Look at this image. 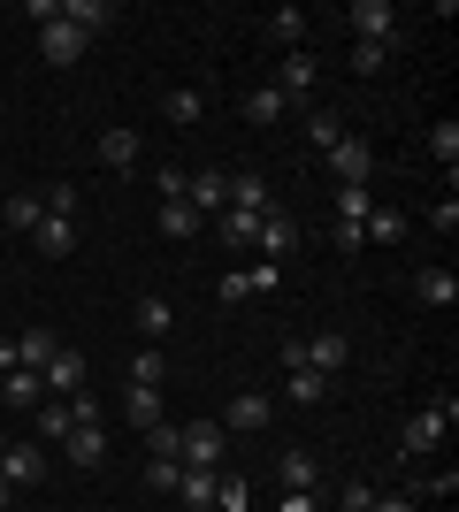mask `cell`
I'll return each instance as SVG.
<instances>
[{
	"mask_svg": "<svg viewBox=\"0 0 459 512\" xmlns=\"http://www.w3.org/2000/svg\"><path fill=\"white\" fill-rule=\"evenodd\" d=\"M161 237H176V245H184V237H199V214L184 207V199H161Z\"/></svg>",
	"mask_w": 459,
	"mask_h": 512,
	"instance_id": "35",
	"label": "cell"
},
{
	"mask_svg": "<svg viewBox=\"0 0 459 512\" xmlns=\"http://www.w3.org/2000/svg\"><path fill=\"white\" fill-rule=\"evenodd\" d=\"M253 291H276V268H230V276L215 283V299H222V306H245Z\"/></svg>",
	"mask_w": 459,
	"mask_h": 512,
	"instance_id": "14",
	"label": "cell"
},
{
	"mask_svg": "<svg viewBox=\"0 0 459 512\" xmlns=\"http://www.w3.org/2000/svg\"><path fill=\"white\" fill-rule=\"evenodd\" d=\"M176 497H184L192 512H207V505L222 497V474H215V467H184V474H176Z\"/></svg>",
	"mask_w": 459,
	"mask_h": 512,
	"instance_id": "16",
	"label": "cell"
},
{
	"mask_svg": "<svg viewBox=\"0 0 459 512\" xmlns=\"http://www.w3.org/2000/svg\"><path fill=\"white\" fill-rule=\"evenodd\" d=\"M62 23H77L85 39H100V31L115 23V0H62Z\"/></svg>",
	"mask_w": 459,
	"mask_h": 512,
	"instance_id": "20",
	"label": "cell"
},
{
	"mask_svg": "<svg viewBox=\"0 0 459 512\" xmlns=\"http://www.w3.org/2000/svg\"><path fill=\"white\" fill-rule=\"evenodd\" d=\"M0 375H16V337H0Z\"/></svg>",
	"mask_w": 459,
	"mask_h": 512,
	"instance_id": "47",
	"label": "cell"
},
{
	"mask_svg": "<svg viewBox=\"0 0 459 512\" xmlns=\"http://www.w3.org/2000/svg\"><path fill=\"white\" fill-rule=\"evenodd\" d=\"M329 169H337V184H375V146L368 138H337V146H329Z\"/></svg>",
	"mask_w": 459,
	"mask_h": 512,
	"instance_id": "6",
	"label": "cell"
},
{
	"mask_svg": "<svg viewBox=\"0 0 459 512\" xmlns=\"http://www.w3.org/2000/svg\"><path fill=\"white\" fill-rule=\"evenodd\" d=\"M0 222H8V230H16V237H31V230H39V222H46V199L16 192V199H8V207H0Z\"/></svg>",
	"mask_w": 459,
	"mask_h": 512,
	"instance_id": "31",
	"label": "cell"
},
{
	"mask_svg": "<svg viewBox=\"0 0 459 512\" xmlns=\"http://www.w3.org/2000/svg\"><path fill=\"white\" fill-rule=\"evenodd\" d=\"M85 31H77V23H62V16H54V23H39V54H46V62H54V69H69V62H77V54H85Z\"/></svg>",
	"mask_w": 459,
	"mask_h": 512,
	"instance_id": "9",
	"label": "cell"
},
{
	"mask_svg": "<svg viewBox=\"0 0 459 512\" xmlns=\"http://www.w3.org/2000/svg\"><path fill=\"white\" fill-rule=\"evenodd\" d=\"M276 421V398L268 390H238L230 406H222V428H268Z\"/></svg>",
	"mask_w": 459,
	"mask_h": 512,
	"instance_id": "12",
	"label": "cell"
},
{
	"mask_svg": "<svg viewBox=\"0 0 459 512\" xmlns=\"http://www.w3.org/2000/svg\"><path fill=\"white\" fill-rule=\"evenodd\" d=\"M299 360L314 367V375H329V383H337V375H345V360H352V337H345V329H314V337H299Z\"/></svg>",
	"mask_w": 459,
	"mask_h": 512,
	"instance_id": "3",
	"label": "cell"
},
{
	"mask_svg": "<svg viewBox=\"0 0 459 512\" xmlns=\"http://www.w3.org/2000/svg\"><path fill=\"white\" fill-rule=\"evenodd\" d=\"M276 482H284V490H322V467H314V451H284V459H276Z\"/></svg>",
	"mask_w": 459,
	"mask_h": 512,
	"instance_id": "21",
	"label": "cell"
},
{
	"mask_svg": "<svg viewBox=\"0 0 459 512\" xmlns=\"http://www.w3.org/2000/svg\"><path fill=\"white\" fill-rule=\"evenodd\" d=\"M176 474H184V459H146V482L161 497H176Z\"/></svg>",
	"mask_w": 459,
	"mask_h": 512,
	"instance_id": "41",
	"label": "cell"
},
{
	"mask_svg": "<svg viewBox=\"0 0 459 512\" xmlns=\"http://www.w3.org/2000/svg\"><path fill=\"white\" fill-rule=\"evenodd\" d=\"M406 237H414V222H406L398 207H375L368 214V245H406Z\"/></svg>",
	"mask_w": 459,
	"mask_h": 512,
	"instance_id": "28",
	"label": "cell"
},
{
	"mask_svg": "<svg viewBox=\"0 0 459 512\" xmlns=\"http://www.w3.org/2000/svg\"><path fill=\"white\" fill-rule=\"evenodd\" d=\"M329 207H337V222H352V230H368V214H375V192H368V184H337V199H329Z\"/></svg>",
	"mask_w": 459,
	"mask_h": 512,
	"instance_id": "23",
	"label": "cell"
},
{
	"mask_svg": "<svg viewBox=\"0 0 459 512\" xmlns=\"http://www.w3.org/2000/svg\"><path fill=\"white\" fill-rule=\"evenodd\" d=\"M184 207H192V214H215V207H230V176H222V169H199V176H184Z\"/></svg>",
	"mask_w": 459,
	"mask_h": 512,
	"instance_id": "11",
	"label": "cell"
},
{
	"mask_svg": "<svg viewBox=\"0 0 459 512\" xmlns=\"http://www.w3.org/2000/svg\"><path fill=\"white\" fill-rule=\"evenodd\" d=\"M337 138H345V123H337V115H329V107H314V115H306V146H337Z\"/></svg>",
	"mask_w": 459,
	"mask_h": 512,
	"instance_id": "37",
	"label": "cell"
},
{
	"mask_svg": "<svg viewBox=\"0 0 459 512\" xmlns=\"http://www.w3.org/2000/svg\"><path fill=\"white\" fill-rule=\"evenodd\" d=\"M161 115H169V123H176V130H192V123H199V115H207V92H192V85H176V92H169V100H161Z\"/></svg>",
	"mask_w": 459,
	"mask_h": 512,
	"instance_id": "30",
	"label": "cell"
},
{
	"mask_svg": "<svg viewBox=\"0 0 459 512\" xmlns=\"http://www.w3.org/2000/svg\"><path fill=\"white\" fill-rule=\"evenodd\" d=\"M345 23H352V39H360V46H398V8H391V0H352Z\"/></svg>",
	"mask_w": 459,
	"mask_h": 512,
	"instance_id": "2",
	"label": "cell"
},
{
	"mask_svg": "<svg viewBox=\"0 0 459 512\" xmlns=\"http://www.w3.org/2000/svg\"><path fill=\"white\" fill-rule=\"evenodd\" d=\"M138 436H146V459H176V436H184V428H176V421H153V428H138Z\"/></svg>",
	"mask_w": 459,
	"mask_h": 512,
	"instance_id": "38",
	"label": "cell"
},
{
	"mask_svg": "<svg viewBox=\"0 0 459 512\" xmlns=\"http://www.w3.org/2000/svg\"><path fill=\"white\" fill-rule=\"evenodd\" d=\"M69 428H77V421H69V406H62V398H46V406H39V444H62Z\"/></svg>",
	"mask_w": 459,
	"mask_h": 512,
	"instance_id": "36",
	"label": "cell"
},
{
	"mask_svg": "<svg viewBox=\"0 0 459 512\" xmlns=\"http://www.w3.org/2000/svg\"><path fill=\"white\" fill-rule=\"evenodd\" d=\"M31 245H39V260H69V253H77V214L46 207V222L31 230Z\"/></svg>",
	"mask_w": 459,
	"mask_h": 512,
	"instance_id": "10",
	"label": "cell"
},
{
	"mask_svg": "<svg viewBox=\"0 0 459 512\" xmlns=\"http://www.w3.org/2000/svg\"><path fill=\"white\" fill-rule=\"evenodd\" d=\"M329 505H337V512H368L375 490H368V482H337V490H329Z\"/></svg>",
	"mask_w": 459,
	"mask_h": 512,
	"instance_id": "39",
	"label": "cell"
},
{
	"mask_svg": "<svg viewBox=\"0 0 459 512\" xmlns=\"http://www.w3.org/2000/svg\"><path fill=\"white\" fill-rule=\"evenodd\" d=\"M452 421H459V398L444 390V398H437L429 413H414V421H406V459H429V451H437L444 436H452Z\"/></svg>",
	"mask_w": 459,
	"mask_h": 512,
	"instance_id": "1",
	"label": "cell"
},
{
	"mask_svg": "<svg viewBox=\"0 0 459 512\" xmlns=\"http://www.w3.org/2000/svg\"><path fill=\"white\" fill-rule=\"evenodd\" d=\"M230 207H238V214H268V184L253 169H238V176H230Z\"/></svg>",
	"mask_w": 459,
	"mask_h": 512,
	"instance_id": "32",
	"label": "cell"
},
{
	"mask_svg": "<svg viewBox=\"0 0 459 512\" xmlns=\"http://www.w3.org/2000/svg\"><path fill=\"white\" fill-rule=\"evenodd\" d=\"M253 230H261V214H238V207H222V214H215V237H222V245H238V253L253 245Z\"/></svg>",
	"mask_w": 459,
	"mask_h": 512,
	"instance_id": "33",
	"label": "cell"
},
{
	"mask_svg": "<svg viewBox=\"0 0 459 512\" xmlns=\"http://www.w3.org/2000/svg\"><path fill=\"white\" fill-rule=\"evenodd\" d=\"M383 54H391V46H352V77H375V69H383Z\"/></svg>",
	"mask_w": 459,
	"mask_h": 512,
	"instance_id": "43",
	"label": "cell"
},
{
	"mask_svg": "<svg viewBox=\"0 0 459 512\" xmlns=\"http://www.w3.org/2000/svg\"><path fill=\"white\" fill-rule=\"evenodd\" d=\"M54 352H62V337H54V329H23V337H16V367H31V375H39Z\"/></svg>",
	"mask_w": 459,
	"mask_h": 512,
	"instance_id": "25",
	"label": "cell"
},
{
	"mask_svg": "<svg viewBox=\"0 0 459 512\" xmlns=\"http://www.w3.org/2000/svg\"><path fill=\"white\" fill-rule=\"evenodd\" d=\"M429 153H437L444 169H452V161H459V123H452V115H444V123L429 130Z\"/></svg>",
	"mask_w": 459,
	"mask_h": 512,
	"instance_id": "40",
	"label": "cell"
},
{
	"mask_svg": "<svg viewBox=\"0 0 459 512\" xmlns=\"http://www.w3.org/2000/svg\"><path fill=\"white\" fill-rule=\"evenodd\" d=\"M153 192H161V199H184V169H153Z\"/></svg>",
	"mask_w": 459,
	"mask_h": 512,
	"instance_id": "46",
	"label": "cell"
},
{
	"mask_svg": "<svg viewBox=\"0 0 459 512\" xmlns=\"http://www.w3.org/2000/svg\"><path fill=\"white\" fill-rule=\"evenodd\" d=\"M100 161H108V169H138V130H100Z\"/></svg>",
	"mask_w": 459,
	"mask_h": 512,
	"instance_id": "27",
	"label": "cell"
},
{
	"mask_svg": "<svg viewBox=\"0 0 459 512\" xmlns=\"http://www.w3.org/2000/svg\"><path fill=\"white\" fill-rule=\"evenodd\" d=\"M268 85L284 92V107H291V100H306V92L322 85V62H314V54L299 46V54H284V62H276V77H268Z\"/></svg>",
	"mask_w": 459,
	"mask_h": 512,
	"instance_id": "5",
	"label": "cell"
},
{
	"mask_svg": "<svg viewBox=\"0 0 459 512\" xmlns=\"http://www.w3.org/2000/svg\"><path fill=\"white\" fill-rule=\"evenodd\" d=\"M245 123H284V92H276V85H268V77H261V85H253V92H245Z\"/></svg>",
	"mask_w": 459,
	"mask_h": 512,
	"instance_id": "26",
	"label": "cell"
},
{
	"mask_svg": "<svg viewBox=\"0 0 459 512\" xmlns=\"http://www.w3.org/2000/svg\"><path fill=\"white\" fill-rule=\"evenodd\" d=\"M261 31H268V46L299 54V46H306V8H268V23H261Z\"/></svg>",
	"mask_w": 459,
	"mask_h": 512,
	"instance_id": "17",
	"label": "cell"
},
{
	"mask_svg": "<svg viewBox=\"0 0 459 512\" xmlns=\"http://www.w3.org/2000/svg\"><path fill=\"white\" fill-rule=\"evenodd\" d=\"M131 383H138V390H161V383H169V360H161V344H138V352H131Z\"/></svg>",
	"mask_w": 459,
	"mask_h": 512,
	"instance_id": "29",
	"label": "cell"
},
{
	"mask_svg": "<svg viewBox=\"0 0 459 512\" xmlns=\"http://www.w3.org/2000/svg\"><path fill=\"white\" fill-rule=\"evenodd\" d=\"M123 421H131V428H153V421H161V390H123Z\"/></svg>",
	"mask_w": 459,
	"mask_h": 512,
	"instance_id": "34",
	"label": "cell"
},
{
	"mask_svg": "<svg viewBox=\"0 0 459 512\" xmlns=\"http://www.w3.org/2000/svg\"><path fill=\"white\" fill-rule=\"evenodd\" d=\"M253 245H261L268 260H291V253H299V214L268 207V214H261V230H253Z\"/></svg>",
	"mask_w": 459,
	"mask_h": 512,
	"instance_id": "7",
	"label": "cell"
},
{
	"mask_svg": "<svg viewBox=\"0 0 459 512\" xmlns=\"http://www.w3.org/2000/svg\"><path fill=\"white\" fill-rule=\"evenodd\" d=\"M368 512H421V497H406V490L383 497V490H375V505H368Z\"/></svg>",
	"mask_w": 459,
	"mask_h": 512,
	"instance_id": "44",
	"label": "cell"
},
{
	"mask_svg": "<svg viewBox=\"0 0 459 512\" xmlns=\"http://www.w3.org/2000/svg\"><path fill=\"white\" fill-rule=\"evenodd\" d=\"M0 451H8V436H0Z\"/></svg>",
	"mask_w": 459,
	"mask_h": 512,
	"instance_id": "49",
	"label": "cell"
},
{
	"mask_svg": "<svg viewBox=\"0 0 459 512\" xmlns=\"http://www.w3.org/2000/svg\"><path fill=\"white\" fill-rule=\"evenodd\" d=\"M276 512H322V490H284V505Z\"/></svg>",
	"mask_w": 459,
	"mask_h": 512,
	"instance_id": "45",
	"label": "cell"
},
{
	"mask_svg": "<svg viewBox=\"0 0 459 512\" xmlns=\"http://www.w3.org/2000/svg\"><path fill=\"white\" fill-rule=\"evenodd\" d=\"M39 383H46V398H77V390H85V352H54V360L39 367Z\"/></svg>",
	"mask_w": 459,
	"mask_h": 512,
	"instance_id": "8",
	"label": "cell"
},
{
	"mask_svg": "<svg viewBox=\"0 0 459 512\" xmlns=\"http://www.w3.org/2000/svg\"><path fill=\"white\" fill-rule=\"evenodd\" d=\"M62 451H69V459H77V467H108V428H69V436H62Z\"/></svg>",
	"mask_w": 459,
	"mask_h": 512,
	"instance_id": "19",
	"label": "cell"
},
{
	"mask_svg": "<svg viewBox=\"0 0 459 512\" xmlns=\"http://www.w3.org/2000/svg\"><path fill=\"white\" fill-rule=\"evenodd\" d=\"M0 406H8V413H39L46 406V383L31 375V367H16V375H0Z\"/></svg>",
	"mask_w": 459,
	"mask_h": 512,
	"instance_id": "13",
	"label": "cell"
},
{
	"mask_svg": "<svg viewBox=\"0 0 459 512\" xmlns=\"http://www.w3.org/2000/svg\"><path fill=\"white\" fill-rule=\"evenodd\" d=\"M414 299L452 314V306H459V276H452V268H421V276H414Z\"/></svg>",
	"mask_w": 459,
	"mask_h": 512,
	"instance_id": "18",
	"label": "cell"
},
{
	"mask_svg": "<svg viewBox=\"0 0 459 512\" xmlns=\"http://www.w3.org/2000/svg\"><path fill=\"white\" fill-rule=\"evenodd\" d=\"M0 474H8L16 490H31V482L46 474V444H8V451H0Z\"/></svg>",
	"mask_w": 459,
	"mask_h": 512,
	"instance_id": "15",
	"label": "cell"
},
{
	"mask_svg": "<svg viewBox=\"0 0 459 512\" xmlns=\"http://www.w3.org/2000/svg\"><path fill=\"white\" fill-rule=\"evenodd\" d=\"M222 444H230V428H222V421H184V436H176V459H184V467H215Z\"/></svg>",
	"mask_w": 459,
	"mask_h": 512,
	"instance_id": "4",
	"label": "cell"
},
{
	"mask_svg": "<svg viewBox=\"0 0 459 512\" xmlns=\"http://www.w3.org/2000/svg\"><path fill=\"white\" fill-rule=\"evenodd\" d=\"M131 321H138V337L153 344V337H169V329H176V306L161 299V291H146V299H138V314H131Z\"/></svg>",
	"mask_w": 459,
	"mask_h": 512,
	"instance_id": "22",
	"label": "cell"
},
{
	"mask_svg": "<svg viewBox=\"0 0 459 512\" xmlns=\"http://www.w3.org/2000/svg\"><path fill=\"white\" fill-rule=\"evenodd\" d=\"M284 398H291V406H322L329 375H314V367H284Z\"/></svg>",
	"mask_w": 459,
	"mask_h": 512,
	"instance_id": "24",
	"label": "cell"
},
{
	"mask_svg": "<svg viewBox=\"0 0 459 512\" xmlns=\"http://www.w3.org/2000/svg\"><path fill=\"white\" fill-rule=\"evenodd\" d=\"M0 512H16V482L8 474H0Z\"/></svg>",
	"mask_w": 459,
	"mask_h": 512,
	"instance_id": "48",
	"label": "cell"
},
{
	"mask_svg": "<svg viewBox=\"0 0 459 512\" xmlns=\"http://www.w3.org/2000/svg\"><path fill=\"white\" fill-rule=\"evenodd\" d=\"M429 230H437V237H452V230H459V199H452V192L429 207Z\"/></svg>",
	"mask_w": 459,
	"mask_h": 512,
	"instance_id": "42",
	"label": "cell"
}]
</instances>
